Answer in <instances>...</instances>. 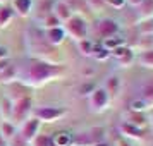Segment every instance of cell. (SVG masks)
Wrapping results in <instances>:
<instances>
[{"label":"cell","mask_w":153,"mask_h":146,"mask_svg":"<svg viewBox=\"0 0 153 146\" xmlns=\"http://www.w3.org/2000/svg\"><path fill=\"white\" fill-rule=\"evenodd\" d=\"M65 76V67L47 60H28L16 65V81L26 88H42L45 84L62 79Z\"/></svg>","instance_id":"cell-1"},{"label":"cell","mask_w":153,"mask_h":146,"mask_svg":"<svg viewBox=\"0 0 153 146\" xmlns=\"http://www.w3.org/2000/svg\"><path fill=\"white\" fill-rule=\"evenodd\" d=\"M67 115V108L57 107V105H38L33 107L31 117H35L40 124H53Z\"/></svg>","instance_id":"cell-2"},{"label":"cell","mask_w":153,"mask_h":146,"mask_svg":"<svg viewBox=\"0 0 153 146\" xmlns=\"http://www.w3.org/2000/svg\"><path fill=\"white\" fill-rule=\"evenodd\" d=\"M64 31H65V35L71 36V40H74V42H81V40H84V38H88V22H86V19H84L83 16L79 14H74L71 19H67V21L62 24Z\"/></svg>","instance_id":"cell-3"},{"label":"cell","mask_w":153,"mask_h":146,"mask_svg":"<svg viewBox=\"0 0 153 146\" xmlns=\"http://www.w3.org/2000/svg\"><path fill=\"white\" fill-rule=\"evenodd\" d=\"M31 110H33V100L31 96H19L17 100H12V117L10 122L14 124H22L26 119L31 117Z\"/></svg>","instance_id":"cell-4"},{"label":"cell","mask_w":153,"mask_h":146,"mask_svg":"<svg viewBox=\"0 0 153 146\" xmlns=\"http://www.w3.org/2000/svg\"><path fill=\"white\" fill-rule=\"evenodd\" d=\"M110 102H112V98L108 96V93L103 88H98V86L88 95V108L93 113H103V112H107L108 107H110Z\"/></svg>","instance_id":"cell-5"},{"label":"cell","mask_w":153,"mask_h":146,"mask_svg":"<svg viewBox=\"0 0 153 146\" xmlns=\"http://www.w3.org/2000/svg\"><path fill=\"white\" fill-rule=\"evenodd\" d=\"M105 141V129L103 127H90L86 131L79 132L76 138H72V145L76 146H95Z\"/></svg>","instance_id":"cell-6"},{"label":"cell","mask_w":153,"mask_h":146,"mask_svg":"<svg viewBox=\"0 0 153 146\" xmlns=\"http://www.w3.org/2000/svg\"><path fill=\"white\" fill-rule=\"evenodd\" d=\"M119 31H120V24H119L117 21L110 19V17L98 19V21L95 22V26H93V33H95L98 38H102V40L119 35Z\"/></svg>","instance_id":"cell-7"},{"label":"cell","mask_w":153,"mask_h":146,"mask_svg":"<svg viewBox=\"0 0 153 146\" xmlns=\"http://www.w3.org/2000/svg\"><path fill=\"white\" fill-rule=\"evenodd\" d=\"M40 127H42V124H40L35 117H29V119H26L22 124H19V127H17V134H19L26 143L31 145V141L38 136Z\"/></svg>","instance_id":"cell-8"},{"label":"cell","mask_w":153,"mask_h":146,"mask_svg":"<svg viewBox=\"0 0 153 146\" xmlns=\"http://www.w3.org/2000/svg\"><path fill=\"white\" fill-rule=\"evenodd\" d=\"M110 59H114L120 67H131L132 64L136 62V53H134V50L129 48L127 45H122V47H119V48L112 50Z\"/></svg>","instance_id":"cell-9"},{"label":"cell","mask_w":153,"mask_h":146,"mask_svg":"<svg viewBox=\"0 0 153 146\" xmlns=\"http://www.w3.org/2000/svg\"><path fill=\"white\" fill-rule=\"evenodd\" d=\"M50 14L53 16V17H57L60 24H64L67 19H71V17L74 16V14H72V10H71V7L64 2V0H55V2L52 4Z\"/></svg>","instance_id":"cell-10"},{"label":"cell","mask_w":153,"mask_h":146,"mask_svg":"<svg viewBox=\"0 0 153 146\" xmlns=\"http://www.w3.org/2000/svg\"><path fill=\"white\" fill-rule=\"evenodd\" d=\"M43 36H45V42L48 43L50 47H59L65 42V31H64L62 26H57V28H50V29H45L43 31Z\"/></svg>","instance_id":"cell-11"},{"label":"cell","mask_w":153,"mask_h":146,"mask_svg":"<svg viewBox=\"0 0 153 146\" xmlns=\"http://www.w3.org/2000/svg\"><path fill=\"white\" fill-rule=\"evenodd\" d=\"M10 9L19 17H28L33 10V0H10Z\"/></svg>","instance_id":"cell-12"},{"label":"cell","mask_w":153,"mask_h":146,"mask_svg":"<svg viewBox=\"0 0 153 146\" xmlns=\"http://www.w3.org/2000/svg\"><path fill=\"white\" fill-rule=\"evenodd\" d=\"M119 131H120V134H122L124 138H129V139H141L143 136H145V129H139V127L127 124V122H124V120L120 122Z\"/></svg>","instance_id":"cell-13"},{"label":"cell","mask_w":153,"mask_h":146,"mask_svg":"<svg viewBox=\"0 0 153 146\" xmlns=\"http://www.w3.org/2000/svg\"><path fill=\"white\" fill-rule=\"evenodd\" d=\"M17 134V125L10 120H0V138L4 139V143H9L10 139Z\"/></svg>","instance_id":"cell-14"},{"label":"cell","mask_w":153,"mask_h":146,"mask_svg":"<svg viewBox=\"0 0 153 146\" xmlns=\"http://www.w3.org/2000/svg\"><path fill=\"white\" fill-rule=\"evenodd\" d=\"M52 146H71L72 145V134L69 131H57L50 138Z\"/></svg>","instance_id":"cell-15"},{"label":"cell","mask_w":153,"mask_h":146,"mask_svg":"<svg viewBox=\"0 0 153 146\" xmlns=\"http://www.w3.org/2000/svg\"><path fill=\"white\" fill-rule=\"evenodd\" d=\"M124 122H127V124H131V125H136V127H139V129H145L146 124H148V117H146L145 113H138V112L129 110V113L126 115Z\"/></svg>","instance_id":"cell-16"},{"label":"cell","mask_w":153,"mask_h":146,"mask_svg":"<svg viewBox=\"0 0 153 146\" xmlns=\"http://www.w3.org/2000/svg\"><path fill=\"white\" fill-rule=\"evenodd\" d=\"M103 90L108 93V96H117L120 93V77L119 76H108L107 81H105V86Z\"/></svg>","instance_id":"cell-17"},{"label":"cell","mask_w":153,"mask_h":146,"mask_svg":"<svg viewBox=\"0 0 153 146\" xmlns=\"http://www.w3.org/2000/svg\"><path fill=\"white\" fill-rule=\"evenodd\" d=\"M136 60L141 67L145 69H153V48H143L141 53L136 55Z\"/></svg>","instance_id":"cell-18"},{"label":"cell","mask_w":153,"mask_h":146,"mask_svg":"<svg viewBox=\"0 0 153 146\" xmlns=\"http://www.w3.org/2000/svg\"><path fill=\"white\" fill-rule=\"evenodd\" d=\"M12 117V100L4 96L0 100V120H10Z\"/></svg>","instance_id":"cell-19"},{"label":"cell","mask_w":153,"mask_h":146,"mask_svg":"<svg viewBox=\"0 0 153 146\" xmlns=\"http://www.w3.org/2000/svg\"><path fill=\"white\" fill-rule=\"evenodd\" d=\"M102 47H103L107 52H112V50L119 48V47H122V45H126L124 38H120L119 35L115 36H110V38H105V40H102V43H100Z\"/></svg>","instance_id":"cell-20"},{"label":"cell","mask_w":153,"mask_h":146,"mask_svg":"<svg viewBox=\"0 0 153 146\" xmlns=\"http://www.w3.org/2000/svg\"><path fill=\"white\" fill-rule=\"evenodd\" d=\"M76 47H77V52H79L83 57H91V55H93V47H95V42L90 40V38H84V40H81V42L76 43Z\"/></svg>","instance_id":"cell-21"},{"label":"cell","mask_w":153,"mask_h":146,"mask_svg":"<svg viewBox=\"0 0 153 146\" xmlns=\"http://www.w3.org/2000/svg\"><path fill=\"white\" fill-rule=\"evenodd\" d=\"M14 12L9 5H0V28H7L14 19Z\"/></svg>","instance_id":"cell-22"},{"label":"cell","mask_w":153,"mask_h":146,"mask_svg":"<svg viewBox=\"0 0 153 146\" xmlns=\"http://www.w3.org/2000/svg\"><path fill=\"white\" fill-rule=\"evenodd\" d=\"M91 57H93L95 60H98V62H105V60L110 59V52H107L100 43H95V47H93V55Z\"/></svg>","instance_id":"cell-23"},{"label":"cell","mask_w":153,"mask_h":146,"mask_svg":"<svg viewBox=\"0 0 153 146\" xmlns=\"http://www.w3.org/2000/svg\"><path fill=\"white\" fill-rule=\"evenodd\" d=\"M40 26H42V31H45V29L57 28V26H62V24L59 22V19H57V17H53V16L48 12V14L43 17V21H42V24H40Z\"/></svg>","instance_id":"cell-24"},{"label":"cell","mask_w":153,"mask_h":146,"mask_svg":"<svg viewBox=\"0 0 153 146\" xmlns=\"http://www.w3.org/2000/svg\"><path fill=\"white\" fill-rule=\"evenodd\" d=\"M150 108V105L146 103L145 100H132L131 102V105H129V110L131 112H138V113H145L146 110Z\"/></svg>","instance_id":"cell-25"},{"label":"cell","mask_w":153,"mask_h":146,"mask_svg":"<svg viewBox=\"0 0 153 146\" xmlns=\"http://www.w3.org/2000/svg\"><path fill=\"white\" fill-rule=\"evenodd\" d=\"M141 95H143L141 100H145L146 103L152 107L153 105V83H146L145 86L141 88Z\"/></svg>","instance_id":"cell-26"},{"label":"cell","mask_w":153,"mask_h":146,"mask_svg":"<svg viewBox=\"0 0 153 146\" xmlns=\"http://www.w3.org/2000/svg\"><path fill=\"white\" fill-rule=\"evenodd\" d=\"M31 146H52L48 136H43V134H38L33 141H31Z\"/></svg>","instance_id":"cell-27"},{"label":"cell","mask_w":153,"mask_h":146,"mask_svg":"<svg viewBox=\"0 0 153 146\" xmlns=\"http://www.w3.org/2000/svg\"><path fill=\"white\" fill-rule=\"evenodd\" d=\"M105 5H108V7L112 9H117V10H120V9H124L127 4H126V0H103Z\"/></svg>","instance_id":"cell-28"},{"label":"cell","mask_w":153,"mask_h":146,"mask_svg":"<svg viewBox=\"0 0 153 146\" xmlns=\"http://www.w3.org/2000/svg\"><path fill=\"white\" fill-rule=\"evenodd\" d=\"M7 145H9V146H29V143H26V141H24V139H22L19 134H16V136L10 139V141H9Z\"/></svg>","instance_id":"cell-29"},{"label":"cell","mask_w":153,"mask_h":146,"mask_svg":"<svg viewBox=\"0 0 153 146\" xmlns=\"http://www.w3.org/2000/svg\"><path fill=\"white\" fill-rule=\"evenodd\" d=\"M95 88H97L95 84H90V83H86V84H83V86H81V90H79V93H81L83 96H88V95H90V93H91L93 90H95Z\"/></svg>","instance_id":"cell-30"},{"label":"cell","mask_w":153,"mask_h":146,"mask_svg":"<svg viewBox=\"0 0 153 146\" xmlns=\"http://www.w3.org/2000/svg\"><path fill=\"white\" fill-rule=\"evenodd\" d=\"M86 2V7L90 9H98L100 5H103V0H84Z\"/></svg>","instance_id":"cell-31"},{"label":"cell","mask_w":153,"mask_h":146,"mask_svg":"<svg viewBox=\"0 0 153 146\" xmlns=\"http://www.w3.org/2000/svg\"><path fill=\"white\" fill-rule=\"evenodd\" d=\"M146 0H126V4H129L131 7H141Z\"/></svg>","instance_id":"cell-32"},{"label":"cell","mask_w":153,"mask_h":146,"mask_svg":"<svg viewBox=\"0 0 153 146\" xmlns=\"http://www.w3.org/2000/svg\"><path fill=\"white\" fill-rule=\"evenodd\" d=\"M4 59H9V52L5 47H0V60H4Z\"/></svg>","instance_id":"cell-33"},{"label":"cell","mask_w":153,"mask_h":146,"mask_svg":"<svg viewBox=\"0 0 153 146\" xmlns=\"http://www.w3.org/2000/svg\"><path fill=\"white\" fill-rule=\"evenodd\" d=\"M117 146H131V145H127L126 141H122V139H120V141H119V143H117Z\"/></svg>","instance_id":"cell-34"},{"label":"cell","mask_w":153,"mask_h":146,"mask_svg":"<svg viewBox=\"0 0 153 146\" xmlns=\"http://www.w3.org/2000/svg\"><path fill=\"white\" fill-rule=\"evenodd\" d=\"M95 146H110V145H108V143H105V141H103V143H98V145H95Z\"/></svg>","instance_id":"cell-35"},{"label":"cell","mask_w":153,"mask_h":146,"mask_svg":"<svg viewBox=\"0 0 153 146\" xmlns=\"http://www.w3.org/2000/svg\"><path fill=\"white\" fill-rule=\"evenodd\" d=\"M148 122H152V127H153V113H152V117L148 119Z\"/></svg>","instance_id":"cell-36"},{"label":"cell","mask_w":153,"mask_h":146,"mask_svg":"<svg viewBox=\"0 0 153 146\" xmlns=\"http://www.w3.org/2000/svg\"><path fill=\"white\" fill-rule=\"evenodd\" d=\"M5 2H9V0H0V4H2V5H5Z\"/></svg>","instance_id":"cell-37"},{"label":"cell","mask_w":153,"mask_h":146,"mask_svg":"<svg viewBox=\"0 0 153 146\" xmlns=\"http://www.w3.org/2000/svg\"><path fill=\"white\" fill-rule=\"evenodd\" d=\"M4 146H9V145H7V143H5V145H4Z\"/></svg>","instance_id":"cell-38"},{"label":"cell","mask_w":153,"mask_h":146,"mask_svg":"<svg viewBox=\"0 0 153 146\" xmlns=\"http://www.w3.org/2000/svg\"><path fill=\"white\" fill-rule=\"evenodd\" d=\"M71 146H76V145H71Z\"/></svg>","instance_id":"cell-39"}]
</instances>
